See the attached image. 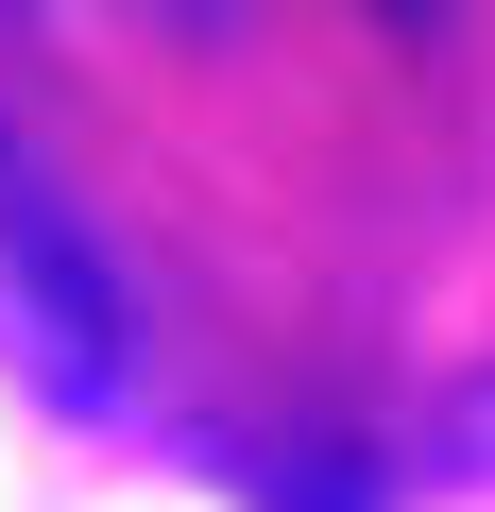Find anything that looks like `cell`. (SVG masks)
Wrapping results in <instances>:
<instances>
[{
  "mask_svg": "<svg viewBox=\"0 0 495 512\" xmlns=\"http://www.w3.org/2000/svg\"><path fill=\"white\" fill-rule=\"evenodd\" d=\"M0 376H35L52 410H120V274L18 137H0Z\"/></svg>",
  "mask_w": 495,
  "mask_h": 512,
  "instance_id": "obj_1",
  "label": "cell"
},
{
  "mask_svg": "<svg viewBox=\"0 0 495 512\" xmlns=\"http://www.w3.org/2000/svg\"><path fill=\"white\" fill-rule=\"evenodd\" d=\"M274 512H376V478H359V461H325V444H308V461H274Z\"/></svg>",
  "mask_w": 495,
  "mask_h": 512,
  "instance_id": "obj_2",
  "label": "cell"
}]
</instances>
